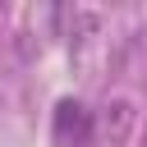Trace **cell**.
Listing matches in <instances>:
<instances>
[{
    "label": "cell",
    "instance_id": "cell-1",
    "mask_svg": "<svg viewBox=\"0 0 147 147\" xmlns=\"http://www.w3.org/2000/svg\"><path fill=\"white\" fill-rule=\"evenodd\" d=\"M51 138H55V147H92V138H96L92 110L83 101H69L64 96L55 106V115H51Z\"/></svg>",
    "mask_w": 147,
    "mask_h": 147
}]
</instances>
